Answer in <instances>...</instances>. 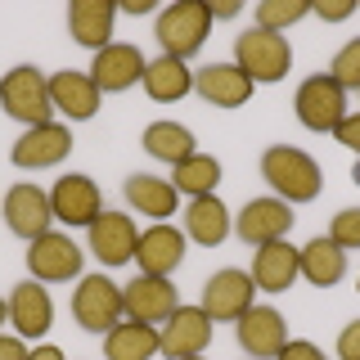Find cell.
I'll return each mask as SVG.
<instances>
[{
    "label": "cell",
    "mask_w": 360,
    "mask_h": 360,
    "mask_svg": "<svg viewBox=\"0 0 360 360\" xmlns=\"http://www.w3.org/2000/svg\"><path fill=\"white\" fill-rule=\"evenodd\" d=\"M275 360H324V352L315 342H307V338H297V342H284V352Z\"/></svg>",
    "instance_id": "cell-37"
},
{
    "label": "cell",
    "mask_w": 360,
    "mask_h": 360,
    "mask_svg": "<svg viewBox=\"0 0 360 360\" xmlns=\"http://www.w3.org/2000/svg\"><path fill=\"white\" fill-rule=\"evenodd\" d=\"M194 90V72L185 68V59H172V54H158V59L144 63V95L153 104H176Z\"/></svg>",
    "instance_id": "cell-26"
},
{
    "label": "cell",
    "mask_w": 360,
    "mask_h": 360,
    "mask_svg": "<svg viewBox=\"0 0 360 360\" xmlns=\"http://www.w3.org/2000/svg\"><path fill=\"white\" fill-rule=\"evenodd\" d=\"M90 252L99 257L108 270L112 266H127L135 262V243H140V230H135V221L127 212H104L95 225H90Z\"/></svg>",
    "instance_id": "cell-18"
},
{
    "label": "cell",
    "mask_w": 360,
    "mask_h": 360,
    "mask_svg": "<svg viewBox=\"0 0 360 360\" xmlns=\"http://www.w3.org/2000/svg\"><path fill=\"white\" fill-rule=\"evenodd\" d=\"M311 14H315V18H324V22H342V18H352V14H356V5H352V0H329V5L320 0V5H311Z\"/></svg>",
    "instance_id": "cell-36"
},
{
    "label": "cell",
    "mask_w": 360,
    "mask_h": 360,
    "mask_svg": "<svg viewBox=\"0 0 360 360\" xmlns=\"http://www.w3.org/2000/svg\"><path fill=\"white\" fill-rule=\"evenodd\" d=\"M307 14H311V0H262V5H257V27L284 37L292 22H302Z\"/></svg>",
    "instance_id": "cell-31"
},
{
    "label": "cell",
    "mask_w": 360,
    "mask_h": 360,
    "mask_svg": "<svg viewBox=\"0 0 360 360\" xmlns=\"http://www.w3.org/2000/svg\"><path fill=\"white\" fill-rule=\"evenodd\" d=\"M185 360H202V356H185Z\"/></svg>",
    "instance_id": "cell-44"
},
{
    "label": "cell",
    "mask_w": 360,
    "mask_h": 360,
    "mask_svg": "<svg viewBox=\"0 0 360 360\" xmlns=\"http://www.w3.org/2000/svg\"><path fill=\"white\" fill-rule=\"evenodd\" d=\"M297 262H302V279H311L315 288H333V284L347 279V252L329 234H320V239H311L307 248H297Z\"/></svg>",
    "instance_id": "cell-27"
},
{
    "label": "cell",
    "mask_w": 360,
    "mask_h": 360,
    "mask_svg": "<svg viewBox=\"0 0 360 360\" xmlns=\"http://www.w3.org/2000/svg\"><path fill=\"white\" fill-rule=\"evenodd\" d=\"M0 212H5V225L18 234V239H41V234H50L54 225V207H50V189L41 185H14L5 194V202H0Z\"/></svg>",
    "instance_id": "cell-9"
},
{
    "label": "cell",
    "mask_w": 360,
    "mask_h": 360,
    "mask_svg": "<svg viewBox=\"0 0 360 360\" xmlns=\"http://www.w3.org/2000/svg\"><path fill=\"white\" fill-rule=\"evenodd\" d=\"M50 207H54V221H63V225H95L99 217H104V198H99V185L90 176L82 172H72V176H59L54 180V189H50Z\"/></svg>",
    "instance_id": "cell-11"
},
{
    "label": "cell",
    "mask_w": 360,
    "mask_h": 360,
    "mask_svg": "<svg viewBox=\"0 0 360 360\" xmlns=\"http://www.w3.org/2000/svg\"><path fill=\"white\" fill-rule=\"evenodd\" d=\"M90 77H95L99 95H122V90H131L135 82H144V54L135 50L131 41H112L95 54Z\"/></svg>",
    "instance_id": "cell-15"
},
{
    "label": "cell",
    "mask_w": 360,
    "mask_h": 360,
    "mask_svg": "<svg viewBox=\"0 0 360 360\" xmlns=\"http://www.w3.org/2000/svg\"><path fill=\"white\" fill-rule=\"evenodd\" d=\"M122 9H127V14H149V9H153V0H127Z\"/></svg>",
    "instance_id": "cell-41"
},
{
    "label": "cell",
    "mask_w": 360,
    "mask_h": 360,
    "mask_svg": "<svg viewBox=\"0 0 360 360\" xmlns=\"http://www.w3.org/2000/svg\"><path fill=\"white\" fill-rule=\"evenodd\" d=\"M329 239L342 248V252L360 248V207H342V212H338V217L329 221Z\"/></svg>",
    "instance_id": "cell-33"
},
{
    "label": "cell",
    "mask_w": 360,
    "mask_h": 360,
    "mask_svg": "<svg viewBox=\"0 0 360 360\" xmlns=\"http://www.w3.org/2000/svg\"><path fill=\"white\" fill-rule=\"evenodd\" d=\"M162 352V333L158 324H140V320H122L104 333V360H153Z\"/></svg>",
    "instance_id": "cell-25"
},
{
    "label": "cell",
    "mask_w": 360,
    "mask_h": 360,
    "mask_svg": "<svg viewBox=\"0 0 360 360\" xmlns=\"http://www.w3.org/2000/svg\"><path fill=\"white\" fill-rule=\"evenodd\" d=\"M234 338L248 352V360H275L288 342V324L275 307H252L234 320Z\"/></svg>",
    "instance_id": "cell-14"
},
{
    "label": "cell",
    "mask_w": 360,
    "mask_h": 360,
    "mask_svg": "<svg viewBox=\"0 0 360 360\" xmlns=\"http://www.w3.org/2000/svg\"><path fill=\"white\" fill-rule=\"evenodd\" d=\"M140 144H144V153L158 158V162H185V158H194V131L189 127H180V122H153V127H144L140 135Z\"/></svg>",
    "instance_id": "cell-29"
},
{
    "label": "cell",
    "mask_w": 360,
    "mask_h": 360,
    "mask_svg": "<svg viewBox=\"0 0 360 360\" xmlns=\"http://www.w3.org/2000/svg\"><path fill=\"white\" fill-rule=\"evenodd\" d=\"M122 302H127V320L140 324H167L180 311L176 284L162 275H135L131 284H122Z\"/></svg>",
    "instance_id": "cell-12"
},
{
    "label": "cell",
    "mask_w": 360,
    "mask_h": 360,
    "mask_svg": "<svg viewBox=\"0 0 360 360\" xmlns=\"http://www.w3.org/2000/svg\"><path fill=\"white\" fill-rule=\"evenodd\" d=\"M352 180H356V185H360V158H356V172H352Z\"/></svg>",
    "instance_id": "cell-43"
},
{
    "label": "cell",
    "mask_w": 360,
    "mask_h": 360,
    "mask_svg": "<svg viewBox=\"0 0 360 360\" xmlns=\"http://www.w3.org/2000/svg\"><path fill=\"white\" fill-rule=\"evenodd\" d=\"M185 262V234L176 230V225L158 221L149 230H140V243H135V266H140V275H172L180 270Z\"/></svg>",
    "instance_id": "cell-16"
},
{
    "label": "cell",
    "mask_w": 360,
    "mask_h": 360,
    "mask_svg": "<svg viewBox=\"0 0 360 360\" xmlns=\"http://www.w3.org/2000/svg\"><path fill=\"white\" fill-rule=\"evenodd\" d=\"M338 360H360V320L342 324V333H338Z\"/></svg>",
    "instance_id": "cell-34"
},
{
    "label": "cell",
    "mask_w": 360,
    "mask_h": 360,
    "mask_svg": "<svg viewBox=\"0 0 360 360\" xmlns=\"http://www.w3.org/2000/svg\"><path fill=\"white\" fill-rule=\"evenodd\" d=\"M9 324L18 329V338H45L54 324V302L41 288V279H22L9 292Z\"/></svg>",
    "instance_id": "cell-20"
},
{
    "label": "cell",
    "mask_w": 360,
    "mask_h": 360,
    "mask_svg": "<svg viewBox=\"0 0 360 360\" xmlns=\"http://www.w3.org/2000/svg\"><path fill=\"white\" fill-rule=\"evenodd\" d=\"M234 221L230 212H225V202L217 194H202V198H189L185 207V239H194L202 248H221L225 239H230Z\"/></svg>",
    "instance_id": "cell-24"
},
{
    "label": "cell",
    "mask_w": 360,
    "mask_h": 360,
    "mask_svg": "<svg viewBox=\"0 0 360 360\" xmlns=\"http://www.w3.org/2000/svg\"><path fill=\"white\" fill-rule=\"evenodd\" d=\"M302 275V262H297V248L288 239H275L266 248H257L252 257V284L262 292H288Z\"/></svg>",
    "instance_id": "cell-23"
},
{
    "label": "cell",
    "mask_w": 360,
    "mask_h": 360,
    "mask_svg": "<svg viewBox=\"0 0 360 360\" xmlns=\"http://www.w3.org/2000/svg\"><path fill=\"white\" fill-rule=\"evenodd\" d=\"M5 320H9V302L0 297V324H5Z\"/></svg>",
    "instance_id": "cell-42"
},
{
    "label": "cell",
    "mask_w": 360,
    "mask_h": 360,
    "mask_svg": "<svg viewBox=\"0 0 360 360\" xmlns=\"http://www.w3.org/2000/svg\"><path fill=\"white\" fill-rule=\"evenodd\" d=\"M292 221L297 217H292V207L284 198H252L239 217H234V234H239L248 248H266L275 239H288Z\"/></svg>",
    "instance_id": "cell-13"
},
{
    "label": "cell",
    "mask_w": 360,
    "mask_h": 360,
    "mask_svg": "<svg viewBox=\"0 0 360 360\" xmlns=\"http://www.w3.org/2000/svg\"><path fill=\"white\" fill-rule=\"evenodd\" d=\"M252 292H257V284H252V275L248 270H217V275L202 284V302L198 307L212 315V324H234L243 311H252L257 302H252Z\"/></svg>",
    "instance_id": "cell-8"
},
{
    "label": "cell",
    "mask_w": 360,
    "mask_h": 360,
    "mask_svg": "<svg viewBox=\"0 0 360 360\" xmlns=\"http://www.w3.org/2000/svg\"><path fill=\"white\" fill-rule=\"evenodd\" d=\"M167 180L176 185V194H189V198L217 194V185H221V162H217L212 153H194V158H185V162H176Z\"/></svg>",
    "instance_id": "cell-30"
},
{
    "label": "cell",
    "mask_w": 360,
    "mask_h": 360,
    "mask_svg": "<svg viewBox=\"0 0 360 360\" xmlns=\"http://www.w3.org/2000/svg\"><path fill=\"white\" fill-rule=\"evenodd\" d=\"M262 180L275 189V198H284L288 207L292 202H311L320 198V167H315L311 153L292 149V144H270L262 153Z\"/></svg>",
    "instance_id": "cell-1"
},
{
    "label": "cell",
    "mask_w": 360,
    "mask_h": 360,
    "mask_svg": "<svg viewBox=\"0 0 360 360\" xmlns=\"http://www.w3.org/2000/svg\"><path fill=\"white\" fill-rule=\"evenodd\" d=\"M0 360H27L22 338H5V333H0Z\"/></svg>",
    "instance_id": "cell-38"
},
{
    "label": "cell",
    "mask_w": 360,
    "mask_h": 360,
    "mask_svg": "<svg viewBox=\"0 0 360 360\" xmlns=\"http://www.w3.org/2000/svg\"><path fill=\"white\" fill-rule=\"evenodd\" d=\"M212 18H234V14H239V0H221V5H217V0H212Z\"/></svg>",
    "instance_id": "cell-39"
},
{
    "label": "cell",
    "mask_w": 360,
    "mask_h": 360,
    "mask_svg": "<svg viewBox=\"0 0 360 360\" xmlns=\"http://www.w3.org/2000/svg\"><path fill=\"white\" fill-rule=\"evenodd\" d=\"M329 77L342 90H360V37L356 41H347L342 50L333 54V63H329Z\"/></svg>",
    "instance_id": "cell-32"
},
{
    "label": "cell",
    "mask_w": 360,
    "mask_h": 360,
    "mask_svg": "<svg viewBox=\"0 0 360 360\" xmlns=\"http://www.w3.org/2000/svg\"><path fill=\"white\" fill-rule=\"evenodd\" d=\"M99 86L90 72H77V68H63V72L50 77V104L54 112H63L68 122H90L99 112Z\"/></svg>",
    "instance_id": "cell-19"
},
{
    "label": "cell",
    "mask_w": 360,
    "mask_h": 360,
    "mask_svg": "<svg viewBox=\"0 0 360 360\" xmlns=\"http://www.w3.org/2000/svg\"><path fill=\"white\" fill-rule=\"evenodd\" d=\"M112 22H117V5L112 0H72L68 5V32L86 50H104L112 45Z\"/></svg>",
    "instance_id": "cell-22"
},
{
    "label": "cell",
    "mask_w": 360,
    "mask_h": 360,
    "mask_svg": "<svg viewBox=\"0 0 360 360\" xmlns=\"http://www.w3.org/2000/svg\"><path fill=\"white\" fill-rule=\"evenodd\" d=\"M82 248H77V239H68V234L50 230L41 234V239L27 243V270L32 279H41V284H63V279H77L82 275Z\"/></svg>",
    "instance_id": "cell-7"
},
{
    "label": "cell",
    "mask_w": 360,
    "mask_h": 360,
    "mask_svg": "<svg viewBox=\"0 0 360 360\" xmlns=\"http://www.w3.org/2000/svg\"><path fill=\"white\" fill-rule=\"evenodd\" d=\"M194 90L217 108H243L252 99V82L239 63H207L194 72Z\"/></svg>",
    "instance_id": "cell-21"
},
{
    "label": "cell",
    "mask_w": 360,
    "mask_h": 360,
    "mask_svg": "<svg viewBox=\"0 0 360 360\" xmlns=\"http://www.w3.org/2000/svg\"><path fill=\"white\" fill-rule=\"evenodd\" d=\"M234 63L248 72L252 86L284 82L288 68H292V45H288V37H279V32L248 27V32H239V41H234Z\"/></svg>",
    "instance_id": "cell-3"
},
{
    "label": "cell",
    "mask_w": 360,
    "mask_h": 360,
    "mask_svg": "<svg viewBox=\"0 0 360 360\" xmlns=\"http://www.w3.org/2000/svg\"><path fill=\"white\" fill-rule=\"evenodd\" d=\"M356 288H360V284H356Z\"/></svg>",
    "instance_id": "cell-45"
},
{
    "label": "cell",
    "mask_w": 360,
    "mask_h": 360,
    "mask_svg": "<svg viewBox=\"0 0 360 360\" xmlns=\"http://www.w3.org/2000/svg\"><path fill=\"white\" fill-rule=\"evenodd\" d=\"M27 360H63V352H59V347H50V342H41L37 352H27Z\"/></svg>",
    "instance_id": "cell-40"
},
{
    "label": "cell",
    "mask_w": 360,
    "mask_h": 360,
    "mask_svg": "<svg viewBox=\"0 0 360 360\" xmlns=\"http://www.w3.org/2000/svg\"><path fill=\"white\" fill-rule=\"evenodd\" d=\"M207 27H212V9L202 5V0H176V5H167L162 14H158L153 37H158V45H162V54L189 59V54L202 50Z\"/></svg>",
    "instance_id": "cell-4"
},
{
    "label": "cell",
    "mask_w": 360,
    "mask_h": 360,
    "mask_svg": "<svg viewBox=\"0 0 360 360\" xmlns=\"http://www.w3.org/2000/svg\"><path fill=\"white\" fill-rule=\"evenodd\" d=\"M338 144H347V149H352L356 158H360V112H347L342 122H338Z\"/></svg>",
    "instance_id": "cell-35"
},
{
    "label": "cell",
    "mask_w": 360,
    "mask_h": 360,
    "mask_svg": "<svg viewBox=\"0 0 360 360\" xmlns=\"http://www.w3.org/2000/svg\"><path fill=\"white\" fill-rule=\"evenodd\" d=\"M0 108L9 112L14 122H22V127H45V122H54L50 112V77L41 72V68L32 63H18L9 68L5 77H0Z\"/></svg>",
    "instance_id": "cell-2"
},
{
    "label": "cell",
    "mask_w": 360,
    "mask_h": 360,
    "mask_svg": "<svg viewBox=\"0 0 360 360\" xmlns=\"http://www.w3.org/2000/svg\"><path fill=\"white\" fill-rule=\"evenodd\" d=\"M127 202L140 217H153V225L158 221H167L176 212V202H180V194H176V185L167 176H149V172H135L131 180H127Z\"/></svg>",
    "instance_id": "cell-28"
},
{
    "label": "cell",
    "mask_w": 360,
    "mask_h": 360,
    "mask_svg": "<svg viewBox=\"0 0 360 360\" xmlns=\"http://www.w3.org/2000/svg\"><path fill=\"white\" fill-rule=\"evenodd\" d=\"M127 302H122V284H112L108 275H86L72 288V320L86 333H108L112 324H122Z\"/></svg>",
    "instance_id": "cell-5"
},
{
    "label": "cell",
    "mask_w": 360,
    "mask_h": 360,
    "mask_svg": "<svg viewBox=\"0 0 360 360\" xmlns=\"http://www.w3.org/2000/svg\"><path fill=\"white\" fill-rule=\"evenodd\" d=\"M158 333H162V356L167 360L202 356V352H207V342H212V315L202 311V307H180Z\"/></svg>",
    "instance_id": "cell-17"
},
{
    "label": "cell",
    "mask_w": 360,
    "mask_h": 360,
    "mask_svg": "<svg viewBox=\"0 0 360 360\" xmlns=\"http://www.w3.org/2000/svg\"><path fill=\"white\" fill-rule=\"evenodd\" d=\"M68 153H72V131H68L63 122L27 127L14 140V149H9L14 167H22V172H45V167H59Z\"/></svg>",
    "instance_id": "cell-10"
},
{
    "label": "cell",
    "mask_w": 360,
    "mask_h": 360,
    "mask_svg": "<svg viewBox=\"0 0 360 360\" xmlns=\"http://www.w3.org/2000/svg\"><path fill=\"white\" fill-rule=\"evenodd\" d=\"M292 108H297V122L307 131H338V122L347 117V90L333 82L329 72H315L297 86L292 95Z\"/></svg>",
    "instance_id": "cell-6"
}]
</instances>
